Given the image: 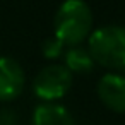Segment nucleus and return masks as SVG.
<instances>
[{
  "instance_id": "f257e3e1",
  "label": "nucleus",
  "mask_w": 125,
  "mask_h": 125,
  "mask_svg": "<svg viewBox=\"0 0 125 125\" xmlns=\"http://www.w3.org/2000/svg\"><path fill=\"white\" fill-rule=\"evenodd\" d=\"M55 38L65 46L82 45L93 31V12L84 0H65L53 19Z\"/></svg>"
},
{
  "instance_id": "f03ea898",
  "label": "nucleus",
  "mask_w": 125,
  "mask_h": 125,
  "mask_svg": "<svg viewBox=\"0 0 125 125\" xmlns=\"http://www.w3.org/2000/svg\"><path fill=\"white\" fill-rule=\"evenodd\" d=\"M87 52L94 63L111 69H125V28L123 26H103L91 31L87 38Z\"/></svg>"
},
{
  "instance_id": "7ed1b4c3",
  "label": "nucleus",
  "mask_w": 125,
  "mask_h": 125,
  "mask_svg": "<svg viewBox=\"0 0 125 125\" xmlns=\"http://www.w3.org/2000/svg\"><path fill=\"white\" fill-rule=\"evenodd\" d=\"M72 87V72L60 63H52L43 67L34 81L33 91L36 98L43 99V103H53L63 98Z\"/></svg>"
},
{
  "instance_id": "20e7f679",
  "label": "nucleus",
  "mask_w": 125,
  "mask_h": 125,
  "mask_svg": "<svg viewBox=\"0 0 125 125\" xmlns=\"http://www.w3.org/2000/svg\"><path fill=\"white\" fill-rule=\"evenodd\" d=\"M26 75L21 63L10 57H0V101H14L24 91Z\"/></svg>"
},
{
  "instance_id": "39448f33",
  "label": "nucleus",
  "mask_w": 125,
  "mask_h": 125,
  "mask_svg": "<svg viewBox=\"0 0 125 125\" xmlns=\"http://www.w3.org/2000/svg\"><path fill=\"white\" fill-rule=\"evenodd\" d=\"M98 98L108 110L125 113V75L115 72L104 74L98 82Z\"/></svg>"
},
{
  "instance_id": "423d86ee",
  "label": "nucleus",
  "mask_w": 125,
  "mask_h": 125,
  "mask_svg": "<svg viewBox=\"0 0 125 125\" xmlns=\"http://www.w3.org/2000/svg\"><path fill=\"white\" fill-rule=\"evenodd\" d=\"M33 125H75L70 111L57 103H41L34 108Z\"/></svg>"
},
{
  "instance_id": "0eeeda50",
  "label": "nucleus",
  "mask_w": 125,
  "mask_h": 125,
  "mask_svg": "<svg viewBox=\"0 0 125 125\" xmlns=\"http://www.w3.org/2000/svg\"><path fill=\"white\" fill-rule=\"evenodd\" d=\"M63 58H65V67L72 72V74H89L94 69V60L91 57V53L87 52V48L77 45V46H67V50L63 52Z\"/></svg>"
},
{
  "instance_id": "6e6552de",
  "label": "nucleus",
  "mask_w": 125,
  "mask_h": 125,
  "mask_svg": "<svg viewBox=\"0 0 125 125\" xmlns=\"http://www.w3.org/2000/svg\"><path fill=\"white\" fill-rule=\"evenodd\" d=\"M63 52H65V45H63L58 38H55V36L46 38V40L43 41V45H41V53H43V57L48 58V60L60 58V57L63 55Z\"/></svg>"
},
{
  "instance_id": "1a4fd4ad",
  "label": "nucleus",
  "mask_w": 125,
  "mask_h": 125,
  "mask_svg": "<svg viewBox=\"0 0 125 125\" xmlns=\"http://www.w3.org/2000/svg\"><path fill=\"white\" fill-rule=\"evenodd\" d=\"M0 125H17V115L10 108L0 110Z\"/></svg>"
},
{
  "instance_id": "9d476101",
  "label": "nucleus",
  "mask_w": 125,
  "mask_h": 125,
  "mask_svg": "<svg viewBox=\"0 0 125 125\" xmlns=\"http://www.w3.org/2000/svg\"><path fill=\"white\" fill-rule=\"evenodd\" d=\"M123 70H125V69H123Z\"/></svg>"
}]
</instances>
